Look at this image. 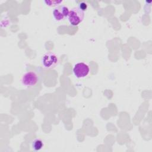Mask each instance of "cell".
<instances>
[{
    "instance_id": "1",
    "label": "cell",
    "mask_w": 152,
    "mask_h": 152,
    "mask_svg": "<svg viewBox=\"0 0 152 152\" xmlns=\"http://www.w3.org/2000/svg\"><path fill=\"white\" fill-rule=\"evenodd\" d=\"M67 18L70 25L77 26L83 21L84 18V12L78 7L72 8L69 10Z\"/></svg>"
},
{
    "instance_id": "2",
    "label": "cell",
    "mask_w": 152,
    "mask_h": 152,
    "mask_svg": "<svg viewBox=\"0 0 152 152\" xmlns=\"http://www.w3.org/2000/svg\"><path fill=\"white\" fill-rule=\"evenodd\" d=\"M59 62L58 56L53 52L45 53L42 58V64L46 69H52L56 67Z\"/></svg>"
},
{
    "instance_id": "3",
    "label": "cell",
    "mask_w": 152,
    "mask_h": 152,
    "mask_svg": "<svg viewBox=\"0 0 152 152\" xmlns=\"http://www.w3.org/2000/svg\"><path fill=\"white\" fill-rule=\"evenodd\" d=\"M38 75L34 71H28L24 73L21 79V84L26 87H31L38 82Z\"/></svg>"
},
{
    "instance_id": "4",
    "label": "cell",
    "mask_w": 152,
    "mask_h": 152,
    "mask_svg": "<svg viewBox=\"0 0 152 152\" xmlns=\"http://www.w3.org/2000/svg\"><path fill=\"white\" fill-rule=\"evenodd\" d=\"M90 72V68L84 62H78L75 64L73 68V73L75 77L82 78L86 77Z\"/></svg>"
},
{
    "instance_id": "5",
    "label": "cell",
    "mask_w": 152,
    "mask_h": 152,
    "mask_svg": "<svg viewBox=\"0 0 152 152\" xmlns=\"http://www.w3.org/2000/svg\"><path fill=\"white\" fill-rule=\"evenodd\" d=\"M69 12V8L65 5H61L54 8L52 15L55 21H61L68 17Z\"/></svg>"
},
{
    "instance_id": "6",
    "label": "cell",
    "mask_w": 152,
    "mask_h": 152,
    "mask_svg": "<svg viewBox=\"0 0 152 152\" xmlns=\"http://www.w3.org/2000/svg\"><path fill=\"white\" fill-rule=\"evenodd\" d=\"M31 148L34 151H37L42 150L44 146L43 141L40 138L34 139L31 144Z\"/></svg>"
},
{
    "instance_id": "7",
    "label": "cell",
    "mask_w": 152,
    "mask_h": 152,
    "mask_svg": "<svg viewBox=\"0 0 152 152\" xmlns=\"http://www.w3.org/2000/svg\"><path fill=\"white\" fill-rule=\"evenodd\" d=\"M63 1L62 0H45L44 3L45 5L49 7H56L59 5H61L62 4Z\"/></svg>"
},
{
    "instance_id": "8",
    "label": "cell",
    "mask_w": 152,
    "mask_h": 152,
    "mask_svg": "<svg viewBox=\"0 0 152 152\" xmlns=\"http://www.w3.org/2000/svg\"><path fill=\"white\" fill-rule=\"evenodd\" d=\"M78 7L84 12L87 10V4L86 3H85V2H82L79 4Z\"/></svg>"
}]
</instances>
